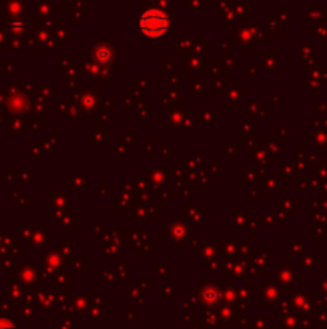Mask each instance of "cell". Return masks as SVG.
<instances>
[{
    "instance_id": "1",
    "label": "cell",
    "mask_w": 327,
    "mask_h": 329,
    "mask_svg": "<svg viewBox=\"0 0 327 329\" xmlns=\"http://www.w3.org/2000/svg\"><path fill=\"white\" fill-rule=\"evenodd\" d=\"M169 26V18L161 10H148L140 16L141 31L149 37H159L162 35Z\"/></svg>"
},
{
    "instance_id": "2",
    "label": "cell",
    "mask_w": 327,
    "mask_h": 329,
    "mask_svg": "<svg viewBox=\"0 0 327 329\" xmlns=\"http://www.w3.org/2000/svg\"><path fill=\"white\" fill-rule=\"evenodd\" d=\"M97 60L98 61H103V63H106L109 58H111V50H109L108 47H100V48H97Z\"/></svg>"
},
{
    "instance_id": "3",
    "label": "cell",
    "mask_w": 327,
    "mask_h": 329,
    "mask_svg": "<svg viewBox=\"0 0 327 329\" xmlns=\"http://www.w3.org/2000/svg\"><path fill=\"white\" fill-rule=\"evenodd\" d=\"M0 329H13L10 323H6L5 320H0Z\"/></svg>"
}]
</instances>
